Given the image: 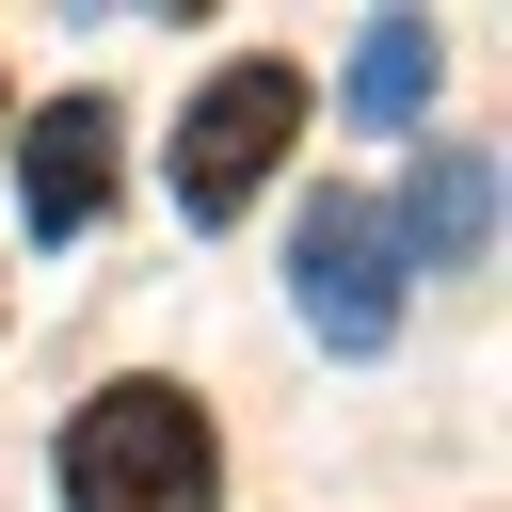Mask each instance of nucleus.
<instances>
[{
    "label": "nucleus",
    "instance_id": "nucleus-1",
    "mask_svg": "<svg viewBox=\"0 0 512 512\" xmlns=\"http://www.w3.org/2000/svg\"><path fill=\"white\" fill-rule=\"evenodd\" d=\"M208 496H224V432L192 384L128 368L64 416V512H208Z\"/></svg>",
    "mask_w": 512,
    "mask_h": 512
},
{
    "label": "nucleus",
    "instance_id": "nucleus-2",
    "mask_svg": "<svg viewBox=\"0 0 512 512\" xmlns=\"http://www.w3.org/2000/svg\"><path fill=\"white\" fill-rule=\"evenodd\" d=\"M288 144H304V64H288V48H240V64L176 112L160 176H176V208H192V224H240V208H256V176H272Z\"/></svg>",
    "mask_w": 512,
    "mask_h": 512
},
{
    "label": "nucleus",
    "instance_id": "nucleus-3",
    "mask_svg": "<svg viewBox=\"0 0 512 512\" xmlns=\"http://www.w3.org/2000/svg\"><path fill=\"white\" fill-rule=\"evenodd\" d=\"M288 304H304L320 352H384V336H400V240H384L368 192H320V208L288 224Z\"/></svg>",
    "mask_w": 512,
    "mask_h": 512
},
{
    "label": "nucleus",
    "instance_id": "nucleus-4",
    "mask_svg": "<svg viewBox=\"0 0 512 512\" xmlns=\"http://www.w3.org/2000/svg\"><path fill=\"white\" fill-rule=\"evenodd\" d=\"M16 192H32V240H80L112 208V96H48L16 128Z\"/></svg>",
    "mask_w": 512,
    "mask_h": 512
},
{
    "label": "nucleus",
    "instance_id": "nucleus-5",
    "mask_svg": "<svg viewBox=\"0 0 512 512\" xmlns=\"http://www.w3.org/2000/svg\"><path fill=\"white\" fill-rule=\"evenodd\" d=\"M384 240H400V256H432V272H480V240H496V160H480V144H432Z\"/></svg>",
    "mask_w": 512,
    "mask_h": 512
},
{
    "label": "nucleus",
    "instance_id": "nucleus-6",
    "mask_svg": "<svg viewBox=\"0 0 512 512\" xmlns=\"http://www.w3.org/2000/svg\"><path fill=\"white\" fill-rule=\"evenodd\" d=\"M416 96H432V16H384V32L352 48V112H368V128H400Z\"/></svg>",
    "mask_w": 512,
    "mask_h": 512
}]
</instances>
